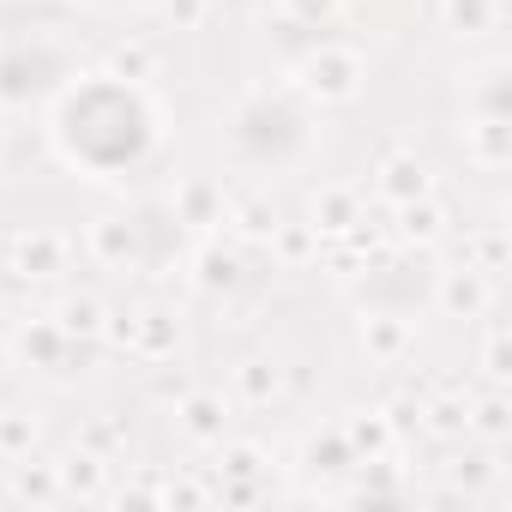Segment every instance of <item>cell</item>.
I'll list each match as a JSON object with an SVG mask.
<instances>
[{
    "mask_svg": "<svg viewBox=\"0 0 512 512\" xmlns=\"http://www.w3.org/2000/svg\"><path fill=\"white\" fill-rule=\"evenodd\" d=\"M266 247L278 253V260H284V266H308V260H314V253H320V229H314V223H278Z\"/></svg>",
    "mask_w": 512,
    "mask_h": 512,
    "instance_id": "cell-24",
    "label": "cell"
},
{
    "mask_svg": "<svg viewBox=\"0 0 512 512\" xmlns=\"http://www.w3.org/2000/svg\"><path fill=\"white\" fill-rule=\"evenodd\" d=\"M422 428L440 434V440H458V434L470 428V398H464V392H434V398H422Z\"/></svg>",
    "mask_w": 512,
    "mask_h": 512,
    "instance_id": "cell-20",
    "label": "cell"
},
{
    "mask_svg": "<svg viewBox=\"0 0 512 512\" xmlns=\"http://www.w3.org/2000/svg\"><path fill=\"white\" fill-rule=\"evenodd\" d=\"M374 193L386 205H404V199H422L428 193V163L416 151H386L380 169H374Z\"/></svg>",
    "mask_w": 512,
    "mask_h": 512,
    "instance_id": "cell-5",
    "label": "cell"
},
{
    "mask_svg": "<svg viewBox=\"0 0 512 512\" xmlns=\"http://www.w3.org/2000/svg\"><path fill=\"white\" fill-rule=\"evenodd\" d=\"M103 314H109V308H103L97 296H67L49 320H55L73 344H97V338H103Z\"/></svg>",
    "mask_w": 512,
    "mask_h": 512,
    "instance_id": "cell-18",
    "label": "cell"
},
{
    "mask_svg": "<svg viewBox=\"0 0 512 512\" xmlns=\"http://www.w3.org/2000/svg\"><path fill=\"white\" fill-rule=\"evenodd\" d=\"M284 392V368L272 362V356H247L241 368H235V398H247V404H272Z\"/></svg>",
    "mask_w": 512,
    "mask_h": 512,
    "instance_id": "cell-19",
    "label": "cell"
},
{
    "mask_svg": "<svg viewBox=\"0 0 512 512\" xmlns=\"http://www.w3.org/2000/svg\"><path fill=\"white\" fill-rule=\"evenodd\" d=\"M506 428H512V410H506V398H500V392H488L482 404H470V428H464V434H482V440H494V446H500V440H506Z\"/></svg>",
    "mask_w": 512,
    "mask_h": 512,
    "instance_id": "cell-28",
    "label": "cell"
},
{
    "mask_svg": "<svg viewBox=\"0 0 512 512\" xmlns=\"http://www.w3.org/2000/svg\"><path fill=\"white\" fill-rule=\"evenodd\" d=\"M308 470H326V476H338V470H350L356 464V452H350V440H344V428H332L326 440H308V458H302Z\"/></svg>",
    "mask_w": 512,
    "mask_h": 512,
    "instance_id": "cell-29",
    "label": "cell"
},
{
    "mask_svg": "<svg viewBox=\"0 0 512 512\" xmlns=\"http://www.w3.org/2000/svg\"><path fill=\"white\" fill-rule=\"evenodd\" d=\"M290 91H302L308 103H350L362 91V55L344 43H320L290 67Z\"/></svg>",
    "mask_w": 512,
    "mask_h": 512,
    "instance_id": "cell-1",
    "label": "cell"
},
{
    "mask_svg": "<svg viewBox=\"0 0 512 512\" xmlns=\"http://www.w3.org/2000/svg\"><path fill=\"white\" fill-rule=\"evenodd\" d=\"M205 500V482L181 476V482H163V506H199Z\"/></svg>",
    "mask_w": 512,
    "mask_h": 512,
    "instance_id": "cell-36",
    "label": "cell"
},
{
    "mask_svg": "<svg viewBox=\"0 0 512 512\" xmlns=\"http://www.w3.org/2000/svg\"><path fill=\"white\" fill-rule=\"evenodd\" d=\"M85 253L97 266H127L133 253H139V229L127 223V217H91V229H85Z\"/></svg>",
    "mask_w": 512,
    "mask_h": 512,
    "instance_id": "cell-10",
    "label": "cell"
},
{
    "mask_svg": "<svg viewBox=\"0 0 512 512\" xmlns=\"http://www.w3.org/2000/svg\"><path fill=\"white\" fill-rule=\"evenodd\" d=\"M362 350H368V362H404L410 356V320H398V314H368L362 320Z\"/></svg>",
    "mask_w": 512,
    "mask_h": 512,
    "instance_id": "cell-13",
    "label": "cell"
},
{
    "mask_svg": "<svg viewBox=\"0 0 512 512\" xmlns=\"http://www.w3.org/2000/svg\"><path fill=\"white\" fill-rule=\"evenodd\" d=\"M55 470H61V494H73V500H103L109 494V458H97L91 446H73Z\"/></svg>",
    "mask_w": 512,
    "mask_h": 512,
    "instance_id": "cell-11",
    "label": "cell"
},
{
    "mask_svg": "<svg viewBox=\"0 0 512 512\" xmlns=\"http://www.w3.org/2000/svg\"><path fill=\"white\" fill-rule=\"evenodd\" d=\"M7 494L19 506H55L61 500V470L55 464H31V458H13V482Z\"/></svg>",
    "mask_w": 512,
    "mask_h": 512,
    "instance_id": "cell-16",
    "label": "cell"
},
{
    "mask_svg": "<svg viewBox=\"0 0 512 512\" xmlns=\"http://www.w3.org/2000/svg\"><path fill=\"white\" fill-rule=\"evenodd\" d=\"M193 284H199L205 296L241 290V253H229V247H199V253H193Z\"/></svg>",
    "mask_w": 512,
    "mask_h": 512,
    "instance_id": "cell-17",
    "label": "cell"
},
{
    "mask_svg": "<svg viewBox=\"0 0 512 512\" xmlns=\"http://www.w3.org/2000/svg\"><path fill=\"white\" fill-rule=\"evenodd\" d=\"M103 338H109L115 350H127V338H133V308H109V314H103Z\"/></svg>",
    "mask_w": 512,
    "mask_h": 512,
    "instance_id": "cell-35",
    "label": "cell"
},
{
    "mask_svg": "<svg viewBox=\"0 0 512 512\" xmlns=\"http://www.w3.org/2000/svg\"><path fill=\"white\" fill-rule=\"evenodd\" d=\"M181 344V320L169 308H133V338H127V356L139 362H169Z\"/></svg>",
    "mask_w": 512,
    "mask_h": 512,
    "instance_id": "cell-3",
    "label": "cell"
},
{
    "mask_svg": "<svg viewBox=\"0 0 512 512\" xmlns=\"http://www.w3.org/2000/svg\"><path fill=\"white\" fill-rule=\"evenodd\" d=\"M223 223H229L241 241H272L278 211H272V199H266V193H235V199L223 205Z\"/></svg>",
    "mask_w": 512,
    "mask_h": 512,
    "instance_id": "cell-15",
    "label": "cell"
},
{
    "mask_svg": "<svg viewBox=\"0 0 512 512\" xmlns=\"http://www.w3.org/2000/svg\"><path fill=\"white\" fill-rule=\"evenodd\" d=\"M79 446H91L97 458H109V452H121V446H127V428H121V422H91V428L79 434Z\"/></svg>",
    "mask_w": 512,
    "mask_h": 512,
    "instance_id": "cell-32",
    "label": "cell"
},
{
    "mask_svg": "<svg viewBox=\"0 0 512 512\" xmlns=\"http://www.w3.org/2000/svg\"><path fill=\"white\" fill-rule=\"evenodd\" d=\"M175 422H181V434L193 446H217L229 434V404H223V392H181Z\"/></svg>",
    "mask_w": 512,
    "mask_h": 512,
    "instance_id": "cell-6",
    "label": "cell"
},
{
    "mask_svg": "<svg viewBox=\"0 0 512 512\" xmlns=\"http://www.w3.org/2000/svg\"><path fill=\"white\" fill-rule=\"evenodd\" d=\"M464 266H476L482 278H500L506 272V229L500 223H488V229H476L464 241Z\"/></svg>",
    "mask_w": 512,
    "mask_h": 512,
    "instance_id": "cell-23",
    "label": "cell"
},
{
    "mask_svg": "<svg viewBox=\"0 0 512 512\" xmlns=\"http://www.w3.org/2000/svg\"><path fill=\"white\" fill-rule=\"evenodd\" d=\"M338 7H344V0H284V13H290V19H302V25H326Z\"/></svg>",
    "mask_w": 512,
    "mask_h": 512,
    "instance_id": "cell-34",
    "label": "cell"
},
{
    "mask_svg": "<svg viewBox=\"0 0 512 512\" xmlns=\"http://www.w3.org/2000/svg\"><path fill=\"white\" fill-rule=\"evenodd\" d=\"M13 356H19L25 368H61V362L73 356V338H67L55 320H31V326H19V338H13Z\"/></svg>",
    "mask_w": 512,
    "mask_h": 512,
    "instance_id": "cell-9",
    "label": "cell"
},
{
    "mask_svg": "<svg viewBox=\"0 0 512 512\" xmlns=\"http://www.w3.org/2000/svg\"><path fill=\"white\" fill-rule=\"evenodd\" d=\"M440 19L458 37H482V31L500 25V0H440Z\"/></svg>",
    "mask_w": 512,
    "mask_h": 512,
    "instance_id": "cell-22",
    "label": "cell"
},
{
    "mask_svg": "<svg viewBox=\"0 0 512 512\" xmlns=\"http://www.w3.org/2000/svg\"><path fill=\"white\" fill-rule=\"evenodd\" d=\"M464 157L476 163V169H506V157H512V127H506V115H470L464 121Z\"/></svg>",
    "mask_w": 512,
    "mask_h": 512,
    "instance_id": "cell-7",
    "label": "cell"
},
{
    "mask_svg": "<svg viewBox=\"0 0 512 512\" xmlns=\"http://www.w3.org/2000/svg\"><path fill=\"white\" fill-rule=\"evenodd\" d=\"M392 235L404 241V247H434L440 241V229H446V211L434 205V193H422V199H404V205H392Z\"/></svg>",
    "mask_w": 512,
    "mask_h": 512,
    "instance_id": "cell-12",
    "label": "cell"
},
{
    "mask_svg": "<svg viewBox=\"0 0 512 512\" xmlns=\"http://www.w3.org/2000/svg\"><path fill=\"white\" fill-rule=\"evenodd\" d=\"M380 416L392 422V434L404 440V434H416L422 428V398H392V404H380Z\"/></svg>",
    "mask_w": 512,
    "mask_h": 512,
    "instance_id": "cell-31",
    "label": "cell"
},
{
    "mask_svg": "<svg viewBox=\"0 0 512 512\" xmlns=\"http://www.w3.org/2000/svg\"><path fill=\"white\" fill-rule=\"evenodd\" d=\"M13 272L19 278H61L67 272V241L55 235V229H25L19 241H13Z\"/></svg>",
    "mask_w": 512,
    "mask_h": 512,
    "instance_id": "cell-4",
    "label": "cell"
},
{
    "mask_svg": "<svg viewBox=\"0 0 512 512\" xmlns=\"http://www.w3.org/2000/svg\"><path fill=\"white\" fill-rule=\"evenodd\" d=\"M37 416H25V410H0V458H31L37 452Z\"/></svg>",
    "mask_w": 512,
    "mask_h": 512,
    "instance_id": "cell-26",
    "label": "cell"
},
{
    "mask_svg": "<svg viewBox=\"0 0 512 512\" xmlns=\"http://www.w3.org/2000/svg\"><path fill=\"white\" fill-rule=\"evenodd\" d=\"M488 302H494V278H482L476 266L440 272V284H434V308H440L446 320H482Z\"/></svg>",
    "mask_w": 512,
    "mask_h": 512,
    "instance_id": "cell-2",
    "label": "cell"
},
{
    "mask_svg": "<svg viewBox=\"0 0 512 512\" xmlns=\"http://www.w3.org/2000/svg\"><path fill=\"white\" fill-rule=\"evenodd\" d=\"M356 217H362V193H356V187H338V181H332V187H320V193L308 199V223L320 229V241H338Z\"/></svg>",
    "mask_w": 512,
    "mask_h": 512,
    "instance_id": "cell-8",
    "label": "cell"
},
{
    "mask_svg": "<svg viewBox=\"0 0 512 512\" xmlns=\"http://www.w3.org/2000/svg\"><path fill=\"white\" fill-rule=\"evenodd\" d=\"M223 187H211V181H187L181 193H175V211H181V223H193V229H211V223H223Z\"/></svg>",
    "mask_w": 512,
    "mask_h": 512,
    "instance_id": "cell-21",
    "label": "cell"
},
{
    "mask_svg": "<svg viewBox=\"0 0 512 512\" xmlns=\"http://www.w3.org/2000/svg\"><path fill=\"white\" fill-rule=\"evenodd\" d=\"M109 73L115 79H127V85H145V79H157V49L151 43H115V55H109Z\"/></svg>",
    "mask_w": 512,
    "mask_h": 512,
    "instance_id": "cell-27",
    "label": "cell"
},
{
    "mask_svg": "<svg viewBox=\"0 0 512 512\" xmlns=\"http://www.w3.org/2000/svg\"><path fill=\"white\" fill-rule=\"evenodd\" d=\"M344 440H350L356 464H380V458L398 446V434H392V422H386L380 410H356V416L344 422Z\"/></svg>",
    "mask_w": 512,
    "mask_h": 512,
    "instance_id": "cell-14",
    "label": "cell"
},
{
    "mask_svg": "<svg viewBox=\"0 0 512 512\" xmlns=\"http://www.w3.org/2000/svg\"><path fill=\"white\" fill-rule=\"evenodd\" d=\"M223 446V482H253V476H266V446L260 440H217Z\"/></svg>",
    "mask_w": 512,
    "mask_h": 512,
    "instance_id": "cell-25",
    "label": "cell"
},
{
    "mask_svg": "<svg viewBox=\"0 0 512 512\" xmlns=\"http://www.w3.org/2000/svg\"><path fill=\"white\" fill-rule=\"evenodd\" d=\"M163 13H169L175 31H199L211 19V0H163Z\"/></svg>",
    "mask_w": 512,
    "mask_h": 512,
    "instance_id": "cell-33",
    "label": "cell"
},
{
    "mask_svg": "<svg viewBox=\"0 0 512 512\" xmlns=\"http://www.w3.org/2000/svg\"><path fill=\"white\" fill-rule=\"evenodd\" d=\"M482 374H488L494 386H506V374H512V344H506V326H494V332L482 338Z\"/></svg>",
    "mask_w": 512,
    "mask_h": 512,
    "instance_id": "cell-30",
    "label": "cell"
}]
</instances>
